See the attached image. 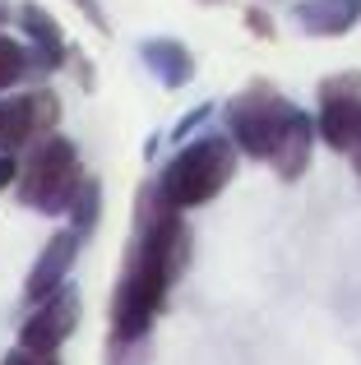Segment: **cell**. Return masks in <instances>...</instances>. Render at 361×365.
Returning a JSON list of instances; mask_svg holds the SVG:
<instances>
[{
  "instance_id": "cell-14",
  "label": "cell",
  "mask_w": 361,
  "mask_h": 365,
  "mask_svg": "<svg viewBox=\"0 0 361 365\" xmlns=\"http://www.w3.org/2000/svg\"><path fill=\"white\" fill-rule=\"evenodd\" d=\"M28 70H33V51H28L24 42H9V37H0V93H9Z\"/></svg>"
},
{
  "instance_id": "cell-1",
  "label": "cell",
  "mask_w": 361,
  "mask_h": 365,
  "mask_svg": "<svg viewBox=\"0 0 361 365\" xmlns=\"http://www.w3.org/2000/svg\"><path fill=\"white\" fill-rule=\"evenodd\" d=\"M190 259V232L180 222V208L167 204L158 180L139 190L135 204V241H130L126 268L116 277V296H111V338L116 342H139L158 310L167 305V292L180 277Z\"/></svg>"
},
{
  "instance_id": "cell-4",
  "label": "cell",
  "mask_w": 361,
  "mask_h": 365,
  "mask_svg": "<svg viewBox=\"0 0 361 365\" xmlns=\"http://www.w3.org/2000/svg\"><path fill=\"white\" fill-rule=\"evenodd\" d=\"M292 111L297 107L273 83H250V88H241L227 102V134L236 139V148L245 158L269 162L278 139H283V130H288V120H292Z\"/></svg>"
},
{
  "instance_id": "cell-5",
  "label": "cell",
  "mask_w": 361,
  "mask_h": 365,
  "mask_svg": "<svg viewBox=\"0 0 361 365\" xmlns=\"http://www.w3.org/2000/svg\"><path fill=\"white\" fill-rule=\"evenodd\" d=\"M320 139L334 153H352L361 148V79L343 74V79H325L320 83Z\"/></svg>"
},
{
  "instance_id": "cell-2",
  "label": "cell",
  "mask_w": 361,
  "mask_h": 365,
  "mask_svg": "<svg viewBox=\"0 0 361 365\" xmlns=\"http://www.w3.org/2000/svg\"><path fill=\"white\" fill-rule=\"evenodd\" d=\"M236 158H241V148H236L232 134H199L195 143H185L163 167L158 190H163L167 204H176L180 213L199 208L227 190V180L236 176Z\"/></svg>"
},
{
  "instance_id": "cell-13",
  "label": "cell",
  "mask_w": 361,
  "mask_h": 365,
  "mask_svg": "<svg viewBox=\"0 0 361 365\" xmlns=\"http://www.w3.org/2000/svg\"><path fill=\"white\" fill-rule=\"evenodd\" d=\"M98 217H102V185H98L93 176H83L79 195H74V204H70V227H74L79 236H93Z\"/></svg>"
},
{
  "instance_id": "cell-3",
  "label": "cell",
  "mask_w": 361,
  "mask_h": 365,
  "mask_svg": "<svg viewBox=\"0 0 361 365\" xmlns=\"http://www.w3.org/2000/svg\"><path fill=\"white\" fill-rule=\"evenodd\" d=\"M83 185V167H79V148L61 134H46L28 148L24 167H19L14 180V195L24 208H37V213L56 217V213H70L74 195Z\"/></svg>"
},
{
  "instance_id": "cell-19",
  "label": "cell",
  "mask_w": 361,
  "mask_h": 365,
  "mask_svg": "<svg viewBox=\"0 0 361 365\" xmlns=\"http://www.w3.org/2000/svg\"><path fill=\"white\" fill-rule=\"evenodd\" d=\"M245 24L255 28V37H273V24H269V14H264V9H245Z\"/></svg>"
},
{
  "instance_id": "cell-9",
  "label": "cell",
  "mask_w": 361,
  "mask_h": 365,
  "mask_svg": "<svg viewBox=\"0 0 361 365\" xmlns=\"http://www.w3.org/2000/svg\"><path fill=\"white\" fill-rule=\"evenodd\" d=\"M315 139H320V125L315 116H306V111H292V120H288V130H283V139H278V148H273V158H269V167L278 171L283 180H301L306 176V167H310V153H315Z\"/></svg>"
},
{
  "instance_id": "cell-15",
  "label": "cell",
  "mask_w": 361,
  "mask_h": 365,
  "mask_svg": "<svg viewBox=\"0 0 361 365\" xmlns=\"http://www.w3.org/2000/svg\"><path fill=\"white\" fill-rule=\"evenodd\" d=\"M208 116H213V102H204V107H195V111H190V116L180 120L176 130H172V139H176V143H185V139H190V134H195V130H199V125H204Z\"/></svg>"
},
{
  "instance_id": "cell-7",
  "label": "cell",
  "mask_w": 361,
  "mask_h": 365,
  "mask_svg": "<svg viewBox=\"0 0 361 365\" xmlns=\"http://www.w3.org/2000/svg\"><path fill=\"white\" fill-rule=\"evenodd\" d=\"M79 310H83V301H79V287H70L65 282L56 296H46L42 305H37L33 314L24 319V329H19V347H28V351H42V356H56V351L70 342V333L79 329Z\"/></svg>"
},
{
  "instance_id": "cell-6",
  "label": "cell",
  "mask_w": 361,
  "mask_h": 365,
  "mask_svg": "<svg viewBox=\"0 0 361 365\" xmlns=\"http://www.w3.org/2000/svg\"><path fill=\"white\" fill-rule=\"evenodd\" d=\"M56 125H61V98L51 88L0 98V153H19L24 143L46 139L56 134Z\"/></svg>"
},
{
  "instance_id": "cell-11",
  "label": "cell",
  "mask_w": 361,
  "mask_h": 365,
  "mask_svg": "<svg viewBox=\"0 0 361 365\" xmlns=\"http://www.w3.org/2000/svg\"><path fill=\"white\" fill-rule=\"evenodd\" d=\"M139 56H144V65L153 70V79L163 88H185L195 79V56L176 37H148V42H139Z\"/></svg>"
},
{
  "instance_id": "cell-18",
  "label": "cell",
  "mask_w": 361,
  "mask_h": 365,
  "mask_svg": "<svg viewBox=\"0 0 361 365\" xmlns=\"http://www.w3.org/2000/svg\"><path fill=\"white\" fill-rule=\"evenodd\" d=\"M19 180V162H14V153H0V190H9Z\"/></svg>"
},
{
  "instance_id": "cell-21",
  "label": "cell",
  "mask_w": 361,
  "mask_h": 365,
  "mask_svg": "<svg viewBox=\"0 0 361 365\" xmlns=\"http://www.w3.org/2000/svg\"><path fill=\"white\" fill-rule=\"evenodd\" d=\"M9 14H14V5H9V0H0V24H9Z\"/></svg>"
},
{
  "instance_id": "cell-12",
  "label": "cell",
  "mask_w": 361,
  "mask_h": 365,
  "mask_svg": "<svg viewBox=\"0 0 361 365\" xmlns=\"http://www.w3.org/2000/svg\"><path fill=\"white\" fill-rule=\"evenodd\" d=\"M292 14L310 37H343L361 19V0H297Z\"/></svg>"
},
{
  "instance_id": "cell-16",
  "label": "cell",
  "mask_w": 361,
  "mask_h": 365,
  "mask_svg": "<svg viewBox=\"0 0 361 365\" xmlns=\"http://www.w3.org/2000/svg\"><path fill=\"white\" fill-rule=\"evenodd\" d=\"M0 365H56V356H42V351H28V347H14Z\"/></svg>"
},
{
  "instance_id": "cell-10",
  "label": "cell",
  "mask_w": 361,
  "mask_h": 365,
  "mask_svg": "<svg viewBox=\"0 0 361 365\" xmlns=\"http://www.w3.org/2000/svg\"><path fill=\"white\" fill-rule=\"evenodd\" d=\"M19 28L33 42V70H61V61H70L65 33L56 24V14H46L42 5H19Z\"/></svg>"
},
{
  "instance_id": "cell-8",
  "label": "cell",
  "mask_w": 361,
  "mask_h": 365,
  "mask_svg": "<svg viewBox=\"0 0 361 365\" xmlns=\"http://www.w3.org/2000/svg\"><path fill=\"white\" fill-rule=\"evenodd\" d=\"M79 241H83V236L74 232V227H65V232H56L51 241L42 245L33 273H28V287H24V301H28V305H42L46 296H56V292L65 287L74 259H79Z\"/></svg>"
},
{
  "instance_id": "cell-20",
  "label": "cell",
  "mask_w": 361,
  "mask_h": 365,
  "mask_svg": "<svg viewBox=\"0 0 361 365\" xmlns=\"http://www.w3.org/2000/svg\"><path fill=\"white\" fill-rule=\"evenodd\" d=\"M70 61H74V74H79V83H83V88H93V61H88V56H79V51H70Z\"/></svg>"
},
{
  "instance_id": "cell-17",
  "label": "cell",
  "mask_w": 361,
  "mask_h": 365,
  "mask_svg": "<svg viewBox=\"0 0 361 365\" xmlns=\"http://www.w3.org/2000/svg\"><path fill=\"white\" fill-rule=\"evenodd\" d=\"M70 5H79L83 14H88V24L98 28V33H111V24H107V9H102L98 0H70Z\"/></svg>"
}]
</instances>
